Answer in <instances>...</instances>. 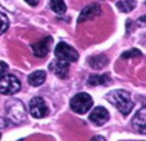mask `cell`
<instances>
[{
  "label": "cell",
  "mask_w": 146,
  "mask_h": 141,
  "mask_svg": "<svg viewBox=\"0 0 146 141\" xmlns=\"http://www.w3.org/2000/svg\"><path fill=\"white\" fill-rule=\"evenodd\" d=\"M90 122H92L95 125L101 126L103 124H106L109 119V113L104 107H96L93 108L90 117H88Z\"/></svg>",
  "instance_id": "cell-9"
},
{
  "label": "cell",
  "mask_w": 146,
  "mask_h": 141,
  "mask_svg": "<svg viewBox=\"0 0 146 141\" xmlns=\"http://www.w3.org/2000/svg\"><path fill=\"white\" fill-rule=\"evenodd\" d=\"M108 82H111V76H109L108 74H102V75L93 74V75H90V77H88V80H87V85H90V86L107 85Z\"/></svg>",
  "instance_id": "cell-13"
},
{
  "label": "cell",
  "mask_w": 146,
  "mask_h": 141,
  "mask_svg": "<svg viewBox=\"0 0 146 141\" xmlns=\"http://www.w3.org/2000/svg\"><path fill=\"white\" fill-rule=\"evenodd\" d=\"M54 54L56 59L63 60V62L66 63H75L79 59V53L65 42L58 43V46L55 47Z\"/></svg>",
  "instance_id": "cell-4"
},
{
  "label": "cell",
  "mask_w": 146,
  "mask_h": 141,
  "mask_svg": "<svg viewBox=\"0 0 146 141\" xmlns=\"http://www.w3.org/2000/svg\"><path fill=\"white\" fill-rule=\"evenodd\" d=\"M102 14V9H101V5L97 3H92L90 5H87L86 7H84V10L81 11V14L79 15L78 22H85L87 20H93L97 16H100Z\"/></svg>",
  "instance_id": "cell-8"
},
{
  "label": "cell",
  "mask_w": 146,
  "mask_h": 141,
  "mask_svg": "<svg viewBox=\"0 0 146 141\" xmlns=\"http://www.w3.org/2000/svg\"><path fill=\"white\" fill-rule=\"evenodd\" d=\"M91 141H106V139H104L103 136H100V135H97V136H93Z\"/></svg>",
  "instance_id": "cell-22"
},
{
  "label": "cell",
  "mask_w": 146,
  "mask_h": 141,
  "mask_svg": "<svg viewBox=\"0 0 146 141\" xmlns=\"http://www.w3.org/2000/svg\"><path fill=\"white\" fill-rule=\"evenodd\" d=\"M21 88L19 79L14 75L0 76V93L1 95H15Z\"/></svg>",
  "instance_id": "cell-5"
},
{
  "label": "cell",
  "mask_w": 146,
  "mask_h": 141,
  "mask_svg": "<svg viewBox=\"0 0 146 141\" xmlns=\"http://www.w3.org/2000/svg\"><path fill=\"white\" fill-rule=\"evenodd\" d=\"M145 122H146V109L143 108L141 111H139L135 114V117L133 118V126L137 132H141V134H145Z\"/></svg>",
  "instance_id": "cell-11"
},
{
  "label": "cell",
  "mask_w": 146,
  "mask_h": 141,
  "mask_svg": "<svg viewBox=\"0 0 146 141\" xmlns=\"http://www.w3.org/2000/svg\"><path fill=\"white\" fill-rule=\"evenodd\" d=\"M136 56H143V53L139 49H136V48H133V49L127 50L121 54L123 59H133V58H136Z\"/></svg>",
  "instance_id": "cell-18"
},
{
  "label": "cell",
  "mask_w": 146,
  "mask_h": 141,
  "mask_svg": "<svg viewBox=\"0 0 146 141\" xmlns=\"http://www.w3.org/2000/svg\"><path fill=\"white\" fill-rule=\"evenodd\" d=\"M93 106V99L92 97L86 92H80L75 95L70 101V107L78 114H85L92 108Z\"/></svg>",
  "instance_id": "cell-3"
},
{
  "label": "cell",
  "mask_w": 146,
  "mask_h": 141,
  "mask_svg": "<svg viewBox=\"0 0 146 141\" xmlns=\"http://www.w3.org/2000/svg\"><path fill=\"white\" fill-rule=\"evenodd\" d=\"M46 79H47L46 71L37 70V71H35V72H32V74L28 75V83L33 87H37V86L43 85L44 81H46Z\"/></svg>",
  "instance_id": "cell-12"
},
{
  "label": "cell",
  "mask_w": 146,
  "mask_h": 141,
  "mask_svg": "<svg viewBox=\"0 0 146 141\" xmlns=\"http://www.w3.org/2000/svg\"><path fill=\"white\" fill-rule=\"evenodd\" d=\"M50 9L58 15H63L66 11V5L64 0H50Z\"/></svg>",
  "instance_id": "cell-16"
},
{
  "label": "cell",
  "mask_w": 146,
  "mask_h": 141,
  "mask_svg": "<svg viewBox=\"0 0 146 141\" xmlns=\"http://www.w3.org/2000/svg\"><path fill=\"white\" fill-rule=\"evenodd\" d=\"M9 19H7V16L5 14L0 13V34L5 33V32L7 31V28H9Z\"/></svg>",
  "instance_id": "cell-17"
},
{
  "label": "cell",
  "mask_w": 146,
  "mask_h": 141,
  "mask_svg": "<svg viewBox=\"0 0 146 141\" xmlns=\"http://www.w3.org/2000/svg\"><path fill=\"white\" fill-rule=\"evenodd\" d=\"M0 4L5 7L6 10L14 13L15 11V6H14V0H0Z\"/></svg>",
  "instance_id": "cell-19"
},
{
  "label": "cell",
  "mask_w": 146,
  "mask_h": 141,
  "mask_svg": "<svg viewBox=\"0 0 146 141\" xmlns=\"http://www.w3.org/2000/svg\"><path fill=\"white\" fill-rule=\"evenodd\" d=\"M49 70L60 79H66L69 75V63L59 59H54L49 64Z\"/></svg>",
  "instance_id": "cell-10"
},
{
  "label": "cell",
  "mask_w": 146,
  "mask_h": 141,
  "mask_svg": "<svg viewBox=\"0 0 146 141\" xmlns=\"http://www.w3.org/2000/svg\"><path fill=\"white\" fill-rule=\"evenodd\" d=\"M0 138H1V134H0Z\"/></svg>",
  "instance_id": "cell-23"
},
{
  "label": "cell",
  "mask_w": 146,
  "mask_h": 141,
  "mask_svg": "<svg viewBox=\"0 0 146 141\" xmlns=\"http://www.w3.org/2000/svg\"><path fill=\"white\" fill-rule=\"evenodd\" d=\"M135 6H136L135 0H120V1L117 3V7L121 13H130V11L135 9Z\"/></svg>",
  "instance_id": "cell-15"
},
{
  "label": "cell",
  "mask_w": 146,
  "mask_h": 141,
  "mask_svg": "<svg viewBox=\"0 0 146 141\" xmlns=\"http://www.w3.org/2000/svg\"><path fill=\"white\" fill-rule=\"evenodd\" d=\"M30 113L33 118H44L48 115L49 109L46 103V101L40 97H35L30 101Z\"/></svg>",
  "instance_id": "cell-6"
},
{
  "label": "cell",
  "mask_w": 146,
  "mask_h": 141,
  "mask_svg": "<svg viewBox=\"0 0 146 141\" xmlns=\"http://www.w3.org/2000/svg\"><path fill=\"white\" fill-rule=\"evenodd\" d=\"M52 46H53V38H52L50 36H48V37L42 39V41L32 44L31 48H32L33 54L36 56H38V58H44V56H47V54L50 52Z\"/></svg>",
  "instance_id": "cell-7"
},
{
  "label": "cell",
  "mask_w": 146,
  "mask_h": 141,
  "mask_svg": "<svg viewBox=\"0 0 146 141\" xmlns=\"http://www.w3.org/2000/svg\"><path fill=\"white\" fill-rule=\"evenodd\" d=\"M25 1L28 4V5H31V6H37L38 3H39V0H25Z\"/></svg>",
  "instance_id": "cell-21"
},
{
  "label": "cell",
  "mask_w": 146,
  "mask_h": 141,
  "mask_svg": "<svg viewBox=\"0 0 146 141\" xmlns=\"http://www.w3.org/2000/svg\"><path fill=\"white\" fill-rule=\"evenodd\" d=\"M88 64L92 69L95 70H98V69H102L108 64V58L104 54H98V55H95V56H91L90 60H88Z\"/></svg>",
  "instance_id": "cell-14"
},
{
  "label": "cell",
  "mask_w": 146,
  "mask_h": 141,
  "mask_svg": "<svg viewBox=\"0 0 146 141\" xmlns=\"http://www.w3.org/2000/svg\"><path fill=\"white\" fill-rule=\"evenodd\" d=\"M106 99L113 104L123 115L130 114L134 108V102L131 101L130 93L123 90H113L106 95Z\"/></svg>",
  "instance_id": "cell-1"
},
{
  "label": "cell",
  "mask_w": 146,
  "mask_h": 141,
  "mask_svg": "<svg viewBox=\"0 0 146 141\" xmlns=\"http://www.w3.org/2000/svg\"><path fill=\"white\" fill-rule=\"evenodd\" d=\"M7 69H9V66H7L6 63L4 62H0V76H3L5 72L7 71Z\"/></svg>",
  "instance_id": "cell-20"
},
{
  "label": "cell",
  "mask_w": 146,
  "mask_h": 141,
  "mask_svg": "<svg viewBox=\"0 0 146 141\" xmlns=\"http://www.w3.org/2000/svg\"><path fill=\"white\" fill-rule=\"evenodd\" d=\"M5 109H6L7 120L11 122L13 124L19 125V124H21L26 120L27 112H26L25 104H23L20 99L10 98L5 103Z\"/></svg>",
  "instance_id": "cell-2"
}]
</instances>
